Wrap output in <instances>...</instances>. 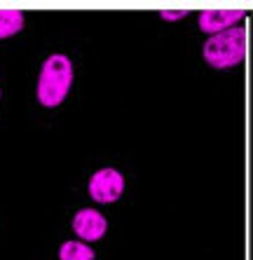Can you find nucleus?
Segmentation results:
<instances>
[{
    "instance_id": "obj_6",
    "label": "nucleus",
    "mask_w": 253,
    "mask_h": 260,
    "mask_svg": "<svg viewBox=\"0 0 253 260\" xmlns=\"http://www.w3.org/2000/svg\"><path fill=\"white\" fill-rule=\"evenodd\" d=\"M24 28V12L19 10H0V40L17 36Z\"/></svg>"
},
{
    "instance_id": "obj_7",
    "label": "nucleus",
    "mask_w": 253,
    "mask_h": 260,
    "mask_svg": "<svg viewBox=\"0 0 253 260\" xmlns=\"http://www.w3.org/2000/svg\"><path fill=\"white\" fill-rule=\"evenodd\" d=\"M94 251L84 242H66L59 248V260H94Z\"/></svg>"
},
{
    "instance_id": "obj_4",
    "label": "nucleus",
    "mask_w": 253,
    "mask_h": 260,
    "mask_svg": "<svg viewBox=\"0 0 253 260\" xmlns=\"http://www.w3.org/2000/svg\"><path fill=\"white\" fill-rule=\"evenodd\" d=\"M106 218L97 211V209H82L73 216V230L82 242H99L106 235Z\"/></svg>"
},
{
    "instance_id": "obj_3",
    "label": "nucleus",
    "mask_w": 253,
    "mask_h": 260,
    "mask_svg": "<svg viewBox=\"0 0 253 260\" xmlns=\"http://www.w3.org/2000/svg\"><path fill=\"white\" fill-rule=\"evenodd\" d=\"M124 192V176L117 169H99L89 178V194L99 204H113Z\"/></svg>"
},
{
    "instance_id": "obj_1",
    "label": "nucleus",
    "mask_w": 253,
    "mask_h": 260,
    "mask_svg": "<svg viewBox=\"0 0 253 260\" xmlns=\"http://www.w3.org/2000/svg\"><path fill=\"white\" fill-rule=\"evenodd\" d=\"M73 85V63L64 54H52L40 68L38 78V101L47 108L59 106L68 96Z\"/></svg>"
},
{
    "instance_id": "obj_2",
    "label": "nucleus",
    "mask_w": 253,
    "mask_h": 260,
    "mask_svg": "<svg viewBox=\"0 0 253 260\" xmlns=\"http://www.w3.org/2000/svg\"><path fill=\"white\" fill-rule=\"evenodd\" d=\"M204 59L213 68H232L246 56V30L241 26L211 36L204 43Z\"/></svg>"
},
{
    "instance_id": "obj_5",
    "label": "nucleus",
    "mask_w": 253,
    "mask_h": 260,
    "mask_svg": "<svg viewBox=\"0 0 253 260\" xmlns=\"http://www.w3.org/2000/svg\"><path fill=\"white\" fill-rule=\"evenodd\" d=\"M241 19H244L241 10H202L199 12V28L209 36H216V33H223L228 28H235Z\"/></svg>"
},
{
    "instance_id": "obj_8",
    "label": "nucleus",
    "mask_w": 253,
    "mask_h": 260,
    "mask_svg": "<svg viewBox=\"0 0 253 260\" xmlns=\"http://www.w3.org/2000/svg\"><path fill=\"white\" fill-rule=\"evenodd\" d=\"M185 14H187V10H162L160 17H162L164 21H178V19H183Z\"/></svg>"
}]
</instances>
